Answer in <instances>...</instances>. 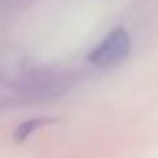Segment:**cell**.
<instances>
[{"label":"cell","instance_id":"1","mask_svg":"<svg viewBox=\"0 0 158 158\" xmlns=\"http://www.w3.org/2000/svg\"><path fill=\"white\" fill-rule=\"evenodd\" d=\"M131 51V38L124 27H114L92 51L89 63L97 68H112L127 58Z\"/></svg>","mask_w":158,"mask_h":158},{"label":"cell","instance_id":"2","mask_svg":"<svg viewBox=\"0 0 158 158\" xmlns=\"http://www.w3.org/2000/svg\"><path fill=\"white\" fill-rule=\"evenodd\" d=\"M55 121H56V119H53V117H36V119L24 121V123H21L17 127H15L14 134H12V136H14V141H17V143L26 141L32 133H36L39 127L48 126V124L55 123Z\"/></svg>","mask_w":158,"mask_h":158}]
</instances>
